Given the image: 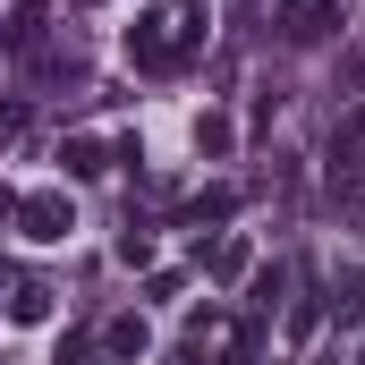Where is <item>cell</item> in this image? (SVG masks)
Masks as SVG:
<instances>
[{"instance_id": "cell-1", "label": "cell", "mask_w": 365, "mask_h": 365, "mask_svg": "<svg viewBox=\"0 0 365 365\" xmlns=\"http://www.w3.org/2000/svg\"><path fill=\"white\" fill-rule=\"evenodd\" d=\"M9 221H17L34 247H60V238L77 230V212H68V195H60V187H34V195H17V212H9Z\"/></svg>"}, {"instance_id": "cell-2", "label": "cell", "mask_w": 365, "mask_h": 365, "mask_svg": "<svg viewBox=\"0 0 365 365\" xmlns=\"http://www.w3.org/2000/svg\"><path fill=\"white\" fill-rule=\"evenodd\" d=\"M128 60H136V68H187L179 34H170V9H162V17H136V26H128Z\"/></svg>"}, {"instance_id": "cell-3", "label": "cell", "mask_w": 365, "mask_h": 365, "mask_svg": "<svg viewBox=\"0 0 365 365\" xmlns=\"http://www.w3.org/2000/svg\"><path fill=\"white\" fill-rule=\"evenodd\" d=\"M145 349H153L145 314H119V323H102V340H93V357H102V365H136Z\"/></svg>"}, {"instance_id": "cell-4", "label": "cell", "mask_w": 365, "mask_h": 365, "mask_svg": "<svg viewBox=\"0 0 365 365\" xmlns=\"http://www.w3.org/2000/svg\"><path fill=\"white\" fill-rule=\"evenodd\" d=\"M331 26H340V0H289V17H280L289 43H323Z\"/></svg>"}, {"instance_id": "cell-5", "label": "cell", "mask_w": 365, "mask_h": 365, "mask_svg": "<svg viewBox=\"0 0 365 365\" xmlns=\"http://www.w3.org/2000/svg\"><path fill=\"white\" fill-rule=\"evenodd\" d=\"M51 297H60L51 280H17V289H9V314H17V323H51Z\"/></svg>"}, {"instance_id": "cell-6", "label": "cell", "mask_w": 365, "mask_h": 365, "mask_svg": "<svg viewBox=\"0 0 365 365\" xmlns=\"http://www.w3.org/2000/svg\"><path fill=\"white\" fill-rule=\"evenodd\" d=\"M60 162H68V179H102V170H110V145H93V136H68V145H60Z\"/></svg>"}, {"instance_id": "cell-7", "label": "cell", "mask_w": 365, "mask_h": 365, "mask_svg": "<svg viewBox=\"0 0 365 365\" xmlns=\"http://www.w3.org/2000/svg\"><path fill=\"white\" fill-rule=\"evenodd\" d=\"M34 77H43V86H86V60H77V43H68V51H43V60H34Z\"/></svg>"}, {"instance_id": "cell-8", "label": "cell", "mask_w": 365, "mask_h": 365, "mask_svg": "<svg viewBox=\"0 0 365 365\" xmlns=\"http://www.w3.org/2000/svg\"><path fill=\"white\" fill-rule=\"evenodd\" d=\"M43 17H51V0H9V43L26 51V43L43 34Z\"/></svg>"}, {"instance_id": "cell-9", "label": "cell", "mask_w": 365, "mask_h": 365, "mask_svg": "<svg viewBox=\"0 0 365 365\" xmlns=\"http://www.w3.org/2000/svg\"><path fill=\"white\" fill-rule=\"evenodd\" d=\"M212 280H247V238H221L212 247Z\"/></svg>"}, {"instance_id": "cell-10", "label": "cell", "mask_w": 365, "mask_h": 365, "mask_svg": "<svg viewBox=\"0 0 365 365\" xmlns=\"http://www.w3.org/2000/svg\"><path fill=\"white\" fill-rule=\"evenodd\" d=\"M340 323H365V272H340Z\"/></svg>"}, {"instance_id": "cell-11", "label": "cell", "mask_w": 365, "mask_h": 365, "mask_svg": "<svg viewBox=\"0 0 365 365\" xmlns=\"http://www.w3.org/2000/svg\"><path fill=\"white\" fill-rule=\"evenodd\" d=\"M119 264H153V230L128 221V230H119Z\"/></svg>"}, {"instance_id": "cell-12", "label": "cell", "mask_w": 365, "mask_h": 365, "mask_svg": "<svg viewBox=\"0 0 365 365\" xmlns=\"http://www.w3.org/2000/svg\"><path fill=\"white\" fill-rule=\"evenodd\" d=\"M195 153H230V119H195Z\"/></svg>"}, {"instance_id": "cell-13", "label": "cell", "mask_w": 365, "mask_h": 365, "mask_svg": "<svg viewBox=\"0 0 365 365\" xmlns=\"http://www.w3.org/2000/svg\"><path fill=\"white\" fill-rule=\"evenodd\" d=\"M230 212H238V195H230V187H212V195H195V221H230Z\"/></svg>"}, {"instance_id": "cell-14", "label": "cell", "mask_w": 365, "mask_h": 365, "mask_svg": "<svg viewBox=\"0 0 365 365\" xmlns=\"http://www.w3.org/2000/svg\"><path fill=\"white\" fill-rule=\"evenodd\" d=\"M51 365H102V357H93V340H86V331H68V340H60V357H51Z\"/></svg>"}, {"instance_id": "cell-15", "label": "cell", "mask_w": 365, "mask_h": 365, "mask_svg": "<svg viewBox=\"0 0 365 365\" xmlns=\"http://www.w3.org/2000/svg\"><path fill=\"white\" fill-rule=\"evenodd\" d=\"M17 128H26V102H0V145H9Z\"/></svg>"}, {"instance_id": "cell-16", "label": "cell", "mask_w": 365, "mask_h": 365, "mask_svg": "<svg viewBox=\"0 0 365 365\" xmlns=\"http://www.w3.org/2000/svg\"><path fill=\"white\" fill-rule=\"evenodd\" d=\"M170 365H204V349H195V340H187V349H179V357H170Z\"/></svg>"}, {"instance_id": "cell-17", "label": "cell", "mask_w": 365, "mask_h": 365, "mask_svg": "<svg viewBox=\"0 0 365 365\" xmlns=\"http://www.w3.org/2000/svg\"><path fill=\"white\" fill-rule=\"evenodd\" d=\"M0 212H17V195H9V187H0Z\"/></svg>"}, {"instance_id": "cell-18", "label": "cell", "mask_w": 365, "mask_h": 365, "mask_svg": "<svg viewBox=\"0 0 365 365\" xmlns=\"http://www.w3.org/2000/svg\"><path fill=\"white\" fill-rule=\"evenodd\" d=\"M314 365H340V357H331V349H323V357H314Z\"/></svg>"}, {"instance_id": "cell-19", "label": "cell", "mask_w": 365, "mask_h": 365, "mask_svg": "<svg viewBox=\"0 0 365 365\" xmlns=\"http://www.w3.org/2000/svg\"><path fill=\"white\" fill-rule=\"evenodd\" d=\"M77 9H102V0H77Z\"/></svg>"}]
</instances>
